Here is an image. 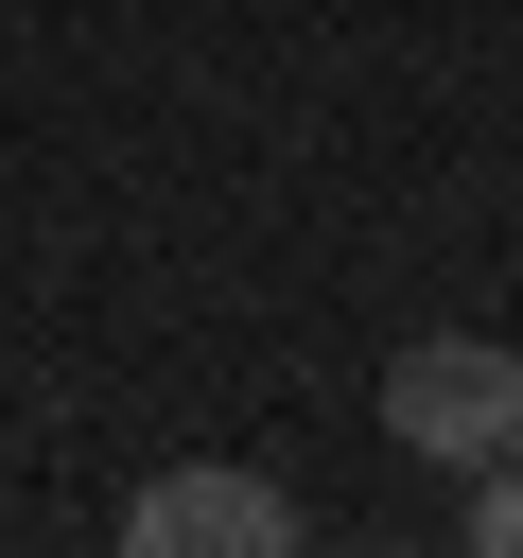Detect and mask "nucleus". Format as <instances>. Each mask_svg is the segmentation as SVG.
Returning a JSON list of instances; mask_svg holds the SVG:
<instances>
[{"label":"nucleus","instance_id":"1","mask_svg":"<svg viewBox=\"0 0 523 558\" xmlns=\"http://www.w3.org/2000/svg\"><path fill=\"white\" fill-rule=\"evenodd\" d=\"M384 436L436 453V471H506V453H523V349H488V331H418V349L384 366Z\"/></svg>","mask_w":523,"mask_h":558},{"label":"nucleus","instance_id":"2","mask_svg":"<svg viewBox=\"0 0 523 558\" xmlns=\"http://www.w3.org/2000/svg\"><path fill=\"white\" fill-rule=\"evenodd\" d=\"M122 558H296V506L279 471H157L122 506Z\"/></svg>","mask_w":523,"mask_h":558},{"label":"nucleus","instance_id":"3","mask_svg":"<svg viewBox=\"0 0 523 558\" xmlns=\"http://www.w3.org/2000/svg\"><path fill=\"white\" fill-rule=\"evenodd\" d=\"M453 558H523V453L471 471V541H453Z\"/></svg>","mask_w":523,"mask_h":558},{"label":"nucleus","instance_id":"4","mask_svg":"<svg viewBox=\"0 0 523 558\" xmlns=\"http://www.w3.org/2000/svg\"><path fill=\"white\" fill-rule=\"evenodd\" d=\"M349 558H401V541H349Z\"/></svg>","mask_w":523,"mask_h":558}]
</instances>
